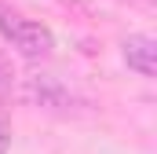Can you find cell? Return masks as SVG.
Masks as SVG:
<instances>
[{
	"mask_svg": "<svg viewBox=\"0 0 157 154\" xmlns=\"http://www.w3.org/2000/svg\"><path fill=\"white\" fill-rule=\"evenodd\" d=\"M22 99L33 103V107H40V110H55V114H70V110L80 107V99L59 81V77H51V74L26 77V84H22Z\"/></svg>",
	"mask_w": 157,
	"mask_h": 154,
	"instance_id": "7a4b0ae2",
	"label": "cell"
},
{
	"mask_svg": "<svg viewBox=\"0 0 157 154\" xmlns=\"http://www.w3.org/2000/svg\"><path fill=\"white\" fill-rule=\"evenodd\" d=\"M121 59L139 77H154L157 74V40L150 33H128L121 40Z\"/></svg>",
	"mask_w": 157,
	"mask_h": 154,
	"instance_id": "3957f363",
	"label": "cell"
},
{
	"mask_svg": "<svg viewBox=\"0 0 157 154\" xmlns=\"http://www.w3.org/2000/svg\"><path fill=\"white\" fill-rule=\"evenodd\" d=\"M66 4H73V0H66Z\"/></svg>",
	"mask_w": 157,
	"mask_h": 154,
	"instance_id": "8992f818",
	"label": "cell"
},
{
	"mask_svg": "<svg viewBox=\"0 0 157 154\" xmlns=\"http://www.w3.org/2000/svg\"><path fill=\"white\" fill-rule=\"evenodd\" d=\"M0 37L7 40L18 55H26V59H48L51 48H55L51 30L33 22V18H26L11 4H0Z\"/></svg>",
	"mask_w": 157,
	"mask_h": 154,
	"instance_id": "6da1fadb",
	"label": "cell"
},
{
	"mask_svg": "<svg viewBox=\"0 0 157 154\" xmlns=\"http://www.w3.org/2000/svg\"><path fill=\"white\" fill-rule=\"evenodd\" d=\"M7 147H11V128H7L4 114H0V154H7Z\"/></svg>",
	"mask_w": 157,
	"mask_h": 154,
	"instance_id": "5b68a950",
	"label": "cell"
},
{
	"mask_svg": "<svg viewBox=\"0 0 157 154\" xmlns=\"http://www.w3.org/2000/svg\"><path fill=\"white\" fill-rule=\"evenodd\" d=\"M11 66H7V59H4V55H0V95H4V92H7V88H11Z\"/></svg>",
	"mask_w": 157,
	"mask_h": 154,
	"instance_id": "277c9868",
	"label": "cell"
}]
</instances>
